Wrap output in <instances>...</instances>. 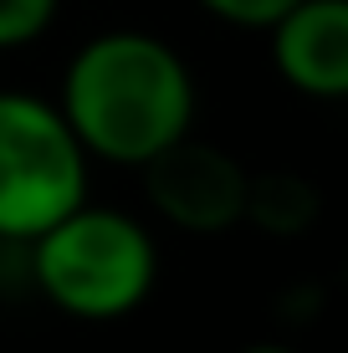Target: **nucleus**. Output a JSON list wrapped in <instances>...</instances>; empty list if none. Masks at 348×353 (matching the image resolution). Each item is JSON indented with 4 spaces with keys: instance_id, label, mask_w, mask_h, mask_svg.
Here are the masks:
<instances>
[{
    "instance_id": "f257e3e1",
    "label": "nucleus",
    "mask_w": 348,
    "mask_h": 353,
    "mask_svg": "<svg viewBox=\"0 0 348 353\" xmlns=\"http://www.w3.org/2000/svg\"><path fill=\"white\" fill-rule=\"evenodd\" d=\"M82 154L113 169H143L195 123L190 62L154 31H98L72 52L57 92Z\"/></svg>"
},
{
    "instance_id": "f03ea898",
    "label": "nucleus",
    "mask_w": 348,
    "mask_h": 353,
    "mask_svg": "<svg viewBox=\"0 0 348 353\" xmlns=\"http://www.w3.org/2000/svg\"><path fill=\"white\" fill-rule=\"evenodd\" d=\"M31 282L77 323H118L149 302L159 282V246L149 225L113 205H77L26 246Z\"/></svg>"
},
{
    "instance_id": "7ed1b4c3",
    "label": "nucleus",
    "mask_w": 348,
    "mask_h": 353,
    "mask_svg": "<svg viewBox=\"0 0 348 353\" xmlns=\"http://www.w3.org/2000/svg\"><path fill=\"white\" fill-rule=\"evenodd\" d=\"M88 164L52 97L0 88V241L31 246L88 205Z\"/></svg>"
},
{
    "instance_id": "20e7f679",
    "label": "nucleus",
    "mask_w": 348,
    "mask_h": 353,
    "mask_svg": "<svg viewBox=\"0 0 348 353\" xmlns=\"http://www.w3.org/2000/svg\"><path fill=\"white\" fill-rule=\"evenodd\" d=\"M139 174L149 190V205L185 236H225L231 225L246 221L251 174L221 143H205L190 133L174 149H164L154 164H143Z\"/></svg>"
},
{
    "instance_id": "39448f33",
    "label": "nucleus",
    "mask_w": 348,
    "mask_h": 353,
    "mask_svg": "<svg viewBox=\"0 0 348 353\" xmlns=\"http://www.w3.org/2000/svg\"><path fill=\"white\" fill-rule=\"evenodd\" d=\"M272 62L307 97H348V0H297L272 26Z\"/></svg>"
},
{
    "instance_id": "423d86ee",
    "label": "nucleus",
    "mask_w": 348,
    "mask_h": 353,
    "mask_svg": "<svg viewBox=\"0 0 348 353\" xmlns=\"http://www.w3.org/2000/svg\"><path fill=\"white\" fill-rule=\"evenodd\" d=\"M246 221L267 236H297L318 221V190L307 179L287 174H251V190H246Z\"/></svg>"
},
{
    "instance_id": "0eeeda50",
    "label": "nucleus",
    "mask_w": 348,
    "mask_h": 353,
    "mask_svg": "<svg viewBox=\"0 0 348 353\" xmlns=\"http://www.w3.org/2000/svg\"><path fill=\"white\" fill-rule=\"evenodd\" d=\"M62 0H0V52L31 46L52 31Z\"/></svg>"
},
{
    "instance_id": "6e6552de",
    "label": "nucleus",
    "mask_w": 348,
    "mask_h": 353,
    "mask_svg": "<svg viewBox=\"0 0 348 353\" xmlns=\"http://www.w3.org/2000/svg\"><path fill=\"white\" fill-rule=\"evenodd\" d=\"M200 10H210L225 26H246V31H272L297 0H195Z\"/></svg>"
},
{
    "instance_id": "1a4fd4ad",
    "label": "nucleus",
    "mask_w": 348,
    "mask_h": 353,
    "mask_svg": "<svg viewBox=\"0 0 348 353\" xmlns=\"http://www.w3.org/2000/svg\"><path fill=\"white\" fill-rule=\"evenodd\" d=\"M241 353H297V348H287V343H251V348H241Z\"/></svg>"
}]
</instances>
